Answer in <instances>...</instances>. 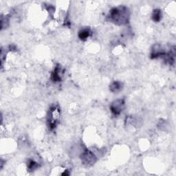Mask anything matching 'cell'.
Segmentation results:
<instances>
[{"label":"cell","mask_w":176,"mask_h":176,"mask_svg":"<svg viewBox=\"0 0 176 176\" xmlns=\"http://www.w3.org/2000/svg\"><path fill=\"white\" fill-rule=\"evenodd\" d=\"M81 160L82 162L85 164V165H92L95 163V162L96 160V158L95 157V155L93 154V153L91 151L86 150V151L82 154L81 155Z\"/></svg>","instance_id":"3957f363"},{"label":"cell","mask_w":176,"mask_h":176,"mask_svg":"<svg viewBox=\"0 0 176 176\" xmlns=\"http://www.w3.org/2000/svg\"><path fill=\"white\" fill-rule=\"evenodd\" d=\"M60 116V111L58 107L54 106L50 110V113H49V119H48V123H49V127L51 129H53L56 127L57 122Z\"/></svg>","instance_id":"7a4b0ae2"},{"label":"cell","mask_w":176,"mask_h":176,"mask_svg":"<svg viewBox=\"0 0 176 176\" xmlns=\"http://www.w3.org/2000/svg\"><path fill=\"white\" fill-rule=\"evenodd\" d=\"M91 32L88 28H85V29H83L79 32V37L80 39L85 40L87 39L88 37L90 35Z\"/></svg>","instance_id":"52a82bcc"},{"label":"cell","mask_w":176,"mask_h":176,"mask_svg":"<svg viewBox=\"0 0 176 176\" xmlns=\"http://www.w3.org/2000/svg\"><path fill=\"white\" fill-rule=\"evenodd\" d=\"M129 18V13L127 8L119 6L114 8L109 13V19L116 24L123 25L127 23Z\"/></svg>","instance_id":"6da1fadb"},{"label":"cell","mask_w":176,"mask_h":176,"mask_svg":"<svg viewBox=\"0 0 176 176\" xmlns=\"http://www.w3.org/2000/svg\"><path fill=\"white\" fill-rule=\"evenodd\" d=\"M37 166H38V164L34 160H30L29 162V163H28V169L31 170V171L37 169Z\"/></svg>","instance_id":"9c48e42d"},{"label":"cell","mask_w":176,"mask_h":176,"mask_svg":"<svg viewBox=\"0 0 176 176\" xmlns=\"http://www.w3.org/2000/svg\"><path fill=\"white\" fill-rule=\"evenodd\" d=\"M61 78V68H60L59 66H57L52 74V79L53 81L57 82L60 81Z\"/></svg>","instance_id":"5b68a950"},{"label":"cell","mask_w":176,"mask_h":176,"mask_svg":"<svg viewBox=\"0 0 176 176\" xmlns=\"http://www.w3.org/2000/svg\"><path fill=\"white\" fill-rule=\"evenodd\" d=\"M124 105H125V101L123 99H119L117 100L112 104L110 106V109L112 113L114 115H119L121 111H123Z\"/></svg>","instance_id":"277c9868"},{"label":"cell","mask_w":176,"mask_h":176,"mask_svg":"<svg viewBox=\"0 0 176 176\" xmlns=\"http://www.w3.org/2000/svg\"><path fill=\"white\" fill-rule=\"evenodd\" d=\"M123 85L121 84L120 82L115 81L112 83L109 86V89L112 92H119L121 89H122Z\"/></svg>","instance_id":"8992f818"},{"label":"cell","mask_w":176,"mask_h":176,"mask_svg":"<svg viewBox=\"0 0 176 176\" xmlns=\"http://www.w3.org/2000/svg\"><path fill=\"white\" fill-rule=\"evenodd\" d=\"M152 18L153 20L156 22H158L160 21V19L162 18V13L161 10L159 9H156L154 10V13H153V15H152Z\"/></svg>","instance_id":"ba28073f"}]
</instances>
